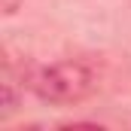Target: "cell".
I'll return each mask as SVG.
<instances>
[{"instance_id":"obj_1","label":"cell","mask_w":131,"mask_h":131,"mask_svg":"<svg viewBox=\"0 0 131 131\" xmlns=\"http://www.w3.org/2000/svg\"><path fill=\"white\" fill-rule=\"evenodd\" d=\"M21 85L43 104L73 107L98 92V73L89 61L61 58L52 64H31L21 73Z\"/></svg>"}]
</instances>
